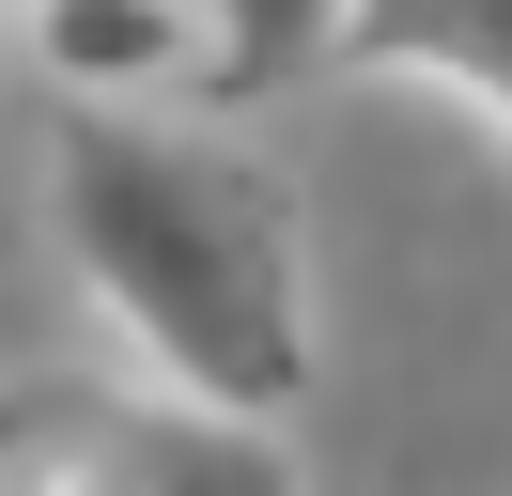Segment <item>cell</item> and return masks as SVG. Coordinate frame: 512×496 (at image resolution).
<instances>
[{
    "label": "cell",
    "instance_id": "1",
    "mask_svg": "<svg viewBox=\"0 0 512 496\" xmlns=\"http://www.w3.org/2000/svg\"><path fill=\"white\" fill-rule=\"evenodd\" d=\"M47 217L78 248V295L140 357V388L233 403V419L311 403V233L249 140L171 124V109H63Z\"/></svg>",
    "mask_w": 512,
    "mask_h": 496
},
{
    "label": "cell",
    "instance_id": "5",
    "mask_svg": "<svg viewBox=\"0 0 512 496\" xmlns=\"http://www.w3.org/2000/svg\"><path fill=\"white\" fill-rule=\"evenodd\" d=\"M187 16H202V47H218V109H249V93H295V78L342 62L357 0H187Z\"/></svg>",
    "mask_w": 512,
    "mask_h": 496
},
{
    "label": "cell",
    "instance_id": "2",
    "mask_svg": "<svg viewBox=\"0 0 512 496\" xmlns=\"http://www.w3.org/2000/svg\"><path fill=\"white\" fill-rule=\"evenodd\" d=\"M16 419L63 434L109 496H295L280 419H233L187 388H16Z\"/></svg>",
    "mask_w": 512,
    "mask_h": 496
},
{
    "label": "cell",
    "instance_id": "6",
    "mask_svg": "<svg viewBox=\"0 0 512 496\" xmlns=\"http://www.w3.org/2000/svg\"><path fill=\"white\" fill-rule=\"evenodd\" d=\"M0 496H109V481L63 450V434H32V419H16V388H0Z\"/></svg>",
    "mask_w": 512,
    "mask_h": 496
},
{
    "label": "cell",
    "instance_id": "4",
    "mask_svg": "<svg viewBox=\"0 0 512 496\" xmlns=\"http://www.w3.org/2000/svg\"><path fill=\"white\" fill-rule=\"evenodd\" d=\"M342 62L357 78H419V93H450V109H481L512 140V0H357Z\"/></svg>",
    "mask_w": 512,
    "mask_h": 496
},
{
    "label": "cell",
    "instance_id": "3",
    "mask_svg": "<svg viewBox=\"0 0 512 496\" xmlns=\"http://www.w3.org/2000/svg\"><path fill=\"white\" fill-rule=\"evenodd\" d=\"M32 47L63 109H171V93H218V47H202L187 0H32Z\"/></svg>",
    "mask_w": 512,
    "mask_h": 496
}]
</instances>
